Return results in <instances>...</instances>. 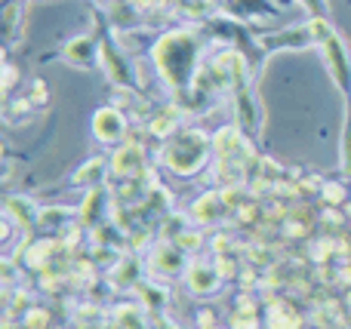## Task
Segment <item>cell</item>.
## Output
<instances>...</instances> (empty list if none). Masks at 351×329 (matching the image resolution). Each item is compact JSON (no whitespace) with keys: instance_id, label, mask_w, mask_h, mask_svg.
<instances>
[{"instance_id":"1","label":"cell","mask_w":351,"mask_h":329,"mask_svg":"<svg viewBox=\"0 0 351 329\" xmlns=\"http://www.w3.org/2000/svg\"><path fill=\"white\" fill-rule=\"evenodd\" d=\"M121 133H123V120L114 111L96 114V135H102L105 142H114V139H121Z\"/></svg>"}]
</instances>
